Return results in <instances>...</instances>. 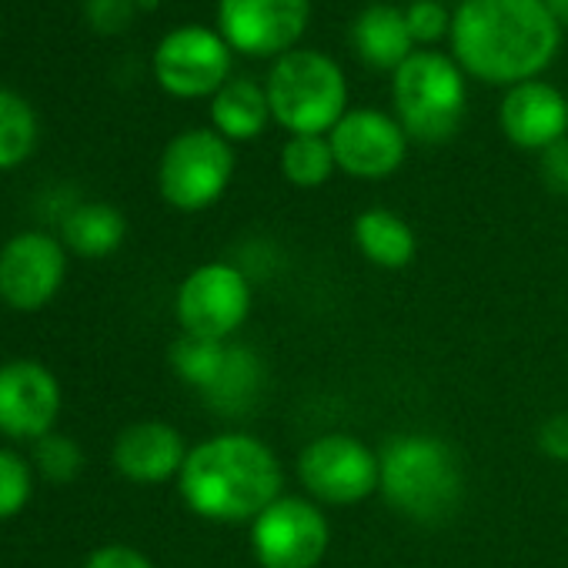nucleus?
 <instances>
[{"label":"nucleus","instance_id":"f257e3e1","mask_svg":"<svg viewBox=\"0 0 568 568\" xmlns=\"http://www.w3.org/2000/svg\"><path fill=\"white\" fill-rule=\"evenodd\" d=\"M455 64L485 84L535 81L558 54L561 24L545 0H462L452 14Z\"/></svg>","mask_w":568,"mask_h":568},{"label":"nucleus","instance_id":"f03ea898","mask_svg":"<svg viewBox=\"0 0 568 568\" xmlns=\"http://www.w3.org/2000/svg\"><path fill=\"white\" fill-rule=\"evenodd\" d=\"M284 471L277 455L254 435L231 432L214 435L187 452L178 475L184 505L217 525L254 521L267 505L281 498Z\"/></svg>","mask_w":568,"mask_h":568},{"label":"nucleus","instance_id":"7ed1b4c3","mask_svg":"<svg viewBox=\"0 0 568 568\" xmlns=\"http://www.w3.org/2000/svg\"><path fill=\"white\" fill-rule=\"evenodd\" d=\"M382 498L418 525H438L452 518L465 495V475L455 448L425 432L395 435L378 452Z\"/></svg>","mask_w":568,"mask_h":568},{"label":"nucleus","instance_id":"20e7f679","mask_svg":"<svg viewBox=\"0 0 568 568\" xmlns=\"http://www.w3.org/2000/svg\"><path fill=\"white\" fill-rule=\"evenodd\" d=\"M271 118L298 134H332V128L348 114V81L338 61L322 51L295 48L274 61L267 81Z\"/></svg>","mask_w":568,"mask_h":568},{"label":"nucleus","instance_id":"39448f33","mask_svg":"<svg viewBox=\"0 0 568 568\" xmlns=\"http://www.w3.org/2000/svg\"><path fill=\"white\" fill-rule=\"evenodd\" d=\"M395 121L412 141L445 144L458 134L468 111L465 71L438 51H415L392 74Z\"/></svg>","mask_w":568,"mask_h":568},{"label":"nucleus","instance_id":"423d86ee","mask_svg":"<svg viewBox=\"0 0 568 568\" xmlns=\"http://www.w3.org/2000/svg\"><path fill=\"white\" fill-rule=\"evenodd\" d=\"M234 178V151L214 128L181 131L161 154L158 187L178 211H204L227 191Z\"/></svg>","mask_w":568,"mask_h":568},{"label":"nucleus","instance_id":"0eeeda50","mask_svg":"<svg viewBox=\"0 0 568 568\" xmlns=\"http://www.w3.org/2000/svg\"><path fill=\"white\" fill-rule=\"evenodd\" d=\"M174 315L184 335L227 342L251 315V284L244 271L227 261L194 267L178 288Z\"/></svg>","mask_w":568,"mask_h":568},{"label":"nucleus","instance_id":"6e6552de","mask_svg":"<svg viewBox=\"0 0 568 568\" xmlns=\"http://www.w3.org/2000/svg\"><path fill=\"white\" fill-rule=\"evenodd\" d=\"M298 478L318 505H358L378 491V455L355 435L332 432L312 438L298 455Z\"/></svg>","mask_w":568,"mask_h":568},{"label":"nucleus","instance_id":"1a4fd4ad","mask_svg":"<svg viewBox=\"0 0 568 568\" xmlns=\"http://www.w3.org/2000/svg\"><path fill=\"white\" fill-rule=\"evenodd\" d=\"M332 525L318 501L281 495L251 521V551L261 568H318Z\"/></svg>","mask_w":568,"mask_h":568},{"label":"nucleus","instance_id":"9d476101","mask_svg":"<svg viewBox=\"0 0 568 568\" xmlns=\"http://www.w3.org/2000/svg\"><path fill=\"white\" fill-rule=\"evenodd\" d=\"M312 21V0H217V34L244 58H284Z\"/></svg>","mask_w":568,"mask_h":568},{"label":"nucleus","instance_id":"9b49d317","mask_svg":"<svg viewBox=\"0 0 568 568\" xmlns=\"http://www.w3.org/2000/svg\"><path fill=\"white\" fill-rule=\"evenodd\" d=\"M151 68L171 98H214L231 81V48L217 31L187 24L161 38Z\"/></svg>","mask_w":568,"mask_h":568},{"label":"nucleus","instance_id":"f8f14e48","mask_svg":"<svg viewBox=\"0 0 568 568\" xmlns=\"http://www.w3.org/2000/svg\"><path fill=\"white\" fill-rule=\"evenodd\" d=\"M68 277V247L44 231H21L0 247V302L14 312H41Z\"/></svg>","mask_w":568,"mask_h":568},{"label":"nucleus","instance_id":"ddd939ff","mask_svg":"<svg viewBox=\"0 0 568 568\" xmlns=\"http://www.w3.org/2000/svg\"><path fill=\"white\" fill-rule=\"evenodd\" d=\"M338 171L358 178V181H382L392 178L408 154V134L405 128L375 108H355L348 111L328 134Z\"/></svg>","mask_w":568,"mask_h":568},{"label":"nucleus","instance_id":"4468645a","mask_svg":"<svg viewBox=\"0 0 568 568\" xmlns=\"http://www.w3.org/2000/svg\"><path fill=\"white\" fill-rule=\"evenodd\" d=\"M61 415V385L41 362L0 365V435L14 442H41Z\"/></svg>","mask_w":568,"mask_h":568},{"label":"nucleus","instance_id":"2eb2a0df","mask_svg":"<svg viewBox=\"0 0 568 568\" xmlns=\"http://www.w3.org/2000/svg\"><path fill=\"white\" fill-rule=\"evenodd\" d=\"M498 124L515 148L541 154L568 138V98L541 78L515 84L498 104Z\"/></svg>","mask_w":568,"mask_h":568},{"label":"nucleus","instance_id":"dca6fc26","mask_svg":"<svg viewBox=\"0 0 568 568\" xmlns=\"http://www.w3.org/2000/svg\"><path fill=\"white\" fill-rule=\"evenodd\" d=\"M184 435L168 422H134L121 428L111 448L118 475L134 485H164L181 475L187 462Z\"/></svg>","mask_w":568,"mask_h":568},{"label":"nucleus","instance_id":"f3484780","mask_svg":"<svg viewBox=\"0 0 568 568\" xmlns=\"http://www.w3.org/2000/svg\"><path fill=\"white\" fill-rule=\"evenodd\" d=\"M352 44H355V54L368 68L392 71V74L415 54V41L408 34L405 11H398L392 4H368L352 24Z\"/></svg>","mask_w":568,"mask_h":568},{"label":"nucleus","instance_id":"a211bd4d","mask_svg":"<svg viewBox=\"0 0 568 568\" xmlns=\"http://www.w3.org/2000/svg\"><path fill=\"white\" fill-rule=\"evenodd\" d=\"M355 244L375 267L385 271H402L418 254L412 224L388 207H368L355 217Z\"/></svg>","mask_w":568,"mask_h":568},{"label":"nucleus","instance_id":"6ab92c4d","mask_svg":"<svg viewBox=\"0 0 568 568\" xmlns=\"http://www.w3.org/2000/svg\"><path fill=\"white\" fill-rule=\"evenodd\" d=\"M271 121L267 91L251 78H231L211 98V124L224 141H254Z\"/></svg>","mask_w":568,"mask_h":568},{"label":"nucleus","instance_id":"aec40b11","mask_svg":"<svg viewBox=\"0 0 568 568\" xmlns=\"http://www.w3.org/2000/svg\"><path fill=\"white\" fill-rule=\"evenodd\" d=\"M128 237V221L114 204L84 201L71 207L61 221V244L81 257H108Z\"/></svg>","mask_w":568,"mask_h":568},{"label":"nucleus","instance_id":"412c9836","mask_svg":"<svg viewBox=\"0 0 568 568\" xmlns=\"http://www.w3.org/2000/svg\"><path fill=\"white\" fill-rule=\"evenodd\" d=\"M338 171L328 134H298L281 148V174L295 187H322Z\"/></svg>","mask_w":568,"mask_h":568},{"label":"nucleus","instance_id":"4be33fe9","mask_svg":"<svg viewBox=\"0 0 568 568\" xmlns=\"http://www.w3.org/2000/svg\"><path fill=\"white\" fill-rule=\"evenodd\" d=\"M227 355H231V345L227 342L181 335L171 345V368L178 372V378L184 385H191L201 395H207L221 382V375L227 368Z\"/></svg>","mask_w":568,"mask_h":568},{"label":"nucleus","instance_id":"5701e85b","mask_svg":"<svg viewBox=\"0 0 568 568\" xmlns=\"http://www.w3.org/2000/svg\"><path fill=\"white\" fill-rule=\"evenodd\" d=\"M38 148V114L18 94L0 88V171L24 164Z\"/></svg>","mask_w":568,"mask_h":568},{"label":"nucleus","instance_id":"b1692460","mask_svg":"<svg viewBox=\"0 0 568 568\" xmlns=\"http://www.w3.org/2000/svg\"><path fill=\"white\" fill-rule=\"evenodd\" d=\"M257 388H261V362L254 358L251 348L231 345L227 368H224L221 382L204 398L221 412H241V408H247L254 402Z\"/></svg>","mask_w":568,"mask_h":568},{"label":"nucleus","instance_id":"393cba45","mask_svg":"<svg viewBox=\"0 0 568 568\" xmlns=\"http://www.w3.org/2000/svg\"><path fill=\"white\" fill-rule=\"evenodd\" d=\"M34 465L48 481L68 485L84 471V448L74 438L51 432L41 442H34Z\"/></svg>","mask_w":568,"mask_h":568},{"label":"nucleus","instance_id":"a878e982","mask_svg":"<svg viewBox=\"0 0 568 568\" xmlns=\"http://www.w3.org/2000/svg\"><path fill=\"white\" fill-rule=\"evenodd\" d=\"M34 495V468L11 448H0V521L28 508Z\"/></svg>","mask_w":568,"mask_h":568},{"label":"nucleus","instance_id":"bb28decb","mask_svg":"<svg viewBox=\"0 0 568 568\" xmlns=\"http://www.w3.org/2000/svg\"><path fill=\"white\" fill-rule=\"evenodd\" d=\"M405 24L415 44H435L452 34V14L438 0H415L405 8Z\"/></svg>","mask_w":568,"mask_h":568},{"label":"nucleus","instance_id":"cd10ccee","mask_svg":"<svg viewBox=\"0 0 568 568\" xmlns=\"http://www.w3.org/2000/svg\"><path fill=\"white\" fill-rule=\"evenodd\" d=\"M138 0H84V18L98 34H121L138 18Z\"/></svg>","mask_w":568,"mask_h":568},{"label":"nucleus","instance_id":"c85d7f7f","mask_svg":"<svg viewBox=\"0 0 568 568\" xmlns=\"http://www.w3.org/2000/svg\"><path fill=\"white\" fill-rule=\"evenodd\" d=\"M538 174H541V184H545L551 194L568 197V138L541 151V158H538Z\"/></svg>","mask_w":568,"mask_h":568},{"label":"nucleus","instance_id":"c756f323","mask_svg":"<svg viewBox=\"0 0 568 568\" xmlns=\"http://www.w3.org/2000/svg\"><path fill=\"white\" fill-rule=\"evenodd\" d=\"M84 568H154V561L131 545H101L88 555Z\"/></svg>","mask_w":568,"mask_h":568},{"label":"nucleus","instance_id":"7c9ffc66","mask_svg":"<svg viewBox=\"0 0 568 568\" xmlns=\"http://www.w3.org/2000/svg\"><path fill=\"white\" fill-rule=\"evenodd\" d=\"M538 448L551 462H568V412H558L541 422L538 428Z\"/></svg>","mask_w":568,"mask_h":568},{"label":"nucleus","instance_id":"2f4dec72","mask_svg":"<svg viewBox=\"0 0 568 568\" xmlns=\"http://www.w3.org/2000/svg\"><path fill=\"white\" fill-rule=\"evenodd\" d=\"M545 8L551 11V18H555L561 28H568V0H545Z\"/></svg>","mask_w":568,"mask_h":568},{"label":"nucleus","instance_id":"473e14b6","mask_svg":"<svg viewBox=\"0 0 568 568\" xmlns=\"http://www.w3.org/2000/svg\"><path fill=\"white\" fill-rule=\"evenodd\" d=\"M158 4H161V0H138V8H141V11H154Z\"/></svg>","mask_w":568,"mask_h":568}]
</instances>
